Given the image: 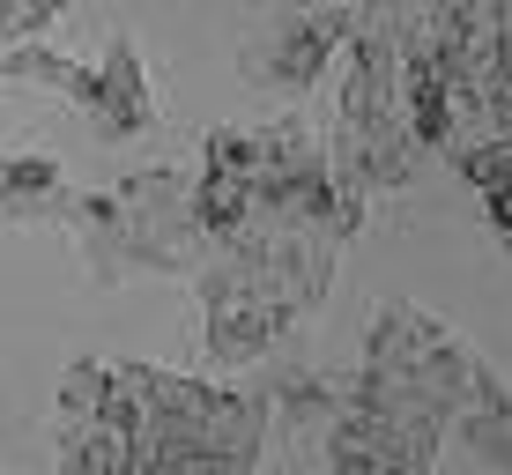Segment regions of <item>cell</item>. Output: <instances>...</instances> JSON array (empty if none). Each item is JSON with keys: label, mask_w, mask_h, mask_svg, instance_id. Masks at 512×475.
<instances>
[{"label": "cell", "mask_w": 512, "mask_h": 475, "mask_svg": "<svg viewBox=\"0 0 512 475\" xmlns=\"http://www.w3.org/2000/svg\"><path fill=\"white\" fill-rule=\"evenodd\" d=\"M67 231H75V253L97 290L127 283L141 268L201 275V260H208L201 216H193V171H179V164H149V171H127L119 186L75 193Z\"/></svg>", "instance_id": "cell-1"}, {"label": "cell", "mask_w": 512, "mask_h": 475, "mask_svg": "<svg viewBox=\"0 0 512 475\" xmlns=\"http://www.w3.org/2000/svg\"><path fill=\"white\" fill-rule=\"evenodd\" d=\"M357 386H372L386 401H409V409L438 416V424H461L468 401L490 386V364L475 357L468 334H453L446 320H431L423 305L394 297V305L372 312L364 327V364H357Z\"/></svg>", "instance_id": "cell-2"}, {"label": "cell", "mask_w": 512, "mask_h": 475, "mask_svg": "<svg viewBox=\"0 0 512 475\" xmlns=\"http://www.w3.org/2000/svg\"><path fill=\"white\" fill-rule=\"evenodd\" d=\"M193 297H201V342L216 364H260L275 357L282 342L305 320V297L290 290V275L268 268L253 253H208L201 275H193Z\"/></svg>", "instance_id": "cell-3"}, {"label": "cell", "mask_w": 512, "mask_h": 475, "mask_svg": "<svg viewBox=\"0 0 512 475\" xmlns=\"http://www.w3.org/2000/svg\"><path fill=\"white\" fill-rule=\"evenodd\" d=\"M446 424L409 409V401H386L372 386L349 379L342 416L327 424V475H431L446 453Z\"/></svg>", "instance_id": "cell-4"}, {"label": "cell", "mask_w": 512, "mask_h": 475, "mask_svg": "<svg viewBox=\"0 0 512 475\" xmlns=\"http://www.w3.org/2000/svg\"><path fill=\"white\" fill-rule=\"evenodd\" d=\"M357 15L364 8H305V15H290L282 30H268V38H253L238 52L245 82H253V90H275V97L320 90L327 67L349 52V38H357Z\"/></svg>", "instance_id": "cell-5"}, {"label": "cell", "mask_w": 512, "mask_h": 475, "mask_svg": "<svg viewBox=\"0 0 512 475\" xmlns=\"http://www.w3.org/2000/svg\"><path fill=\"white\" fill-rule=\"evenodd\" d=\"M67 104L97 127V142H134V134H149L156 127V90H149V67H141V45L112 38L97 60H82V82H75Z\"/></svg>", "instance_id": "cell-6"}, {"label": "cell", "mask_w": 512, "mask_h": 475, "mask_svg": "<svg viewBox=\"0 0 512 475\" xmlns=\"http://www.w3.org/2000/svg\"><path fill=\"white\" fill-rule=\"evenodd\" d=\"M461 60H468V97L490 119V134L512 142V0H468V30H461Z\"/></svg>", "instance_id": "cell-7"}, {"label": "cell", "mask_w": 512, "mask_h": 475, "mask_svg": "<svg viewBox=\"0 0 512 475\" xmlns=\"http://www.w3.org/2000/svg\"><path fill=\"white\" fill-rule=\"evenodd\" d=\"M67 208V171L45 149H8L0 156V223H38Z\"/></svg>", "instance_id": "cell-8"}, {"label": "cell", "mask_w": 512, "mask_h": 475, "mask_svg": "<svg viewBox=\"0 0 512 475\" xmlns=\"http://www.w3.org/2000/svg\"><path fill=\"white\" fill-rule=\"evenodd\" d=\"M453 446H468L475 461H490V468L512 475V386L498 372H490V386L468 401V416L453 424Z\"/></svg>", "instance_id": "cell-9"}, {"label": "cell", "mask_w": 512, "mask_h": 475, "mask_svg": "<svg viewBox=\"0 0 512 475\" xmlns=\"http://www.w3.org/2000/svg\"><path fill=\"white\" fill-rule=\"evenodd\" d=\"M52 453H60V475H134L127 438L104 424H52Z\"/></svg>", "instance_id": "cell-10"}, {"label": "cell", "mask_w": 512, "mask_h": 475, "mask_svg": "<svg viewBox=\"0 0 512 475\" xmlns=\"http://www.w3.org/2000/svg\"><path fill=\"white\" fill-rule=\"evenodd\" d=\"M461 179L483 193V208H490V231H498V245L512 253V142H490L483 156H468V164H453Z\"/></svg>", "instance_id": "cell-11"}, {"label": "cell", "mask_w": 512, "mask_h": 475, "mask_svg": "<svg viewBox=\"0 0 512 475\" xmlns=\"http://www.w3.org/2000/svg\"><path fill=\"white\" fill-rule=\"evenodd\" d=\"M0 75H8V82H38V90L75 97L82 60H75V52H52V45H15V52H0Z\"/></svg>", "instance_id": "cell-12"}, {"label": "cell", "mask_w": 512, "mask_h": 475, "mask_svg": "<svg viewBox=\"0 0 512 475\" xmlns=\"http://www.w3.org/2000/svg\"><path fill=\"white\" fill-rule=\"evenodd\" d=\"M67 8H0V38H8V52L15 45H45V30L60 23Z\"/></svg>", "instance_id": "cell-13"}, {"label": "cell", "mask_w": 512, "mask_h": 475, "mask_svg": "<svg viewBox=\"0 0 512 475\" xmlns=\"http://www.w3.org/2000/svg\"><path fill=\"white\" fill-rule=\"evenodd\" d=\"M0 475H8V468H0Z\"/></svg>", "instance_id": "cell-14"}]
</instances>
